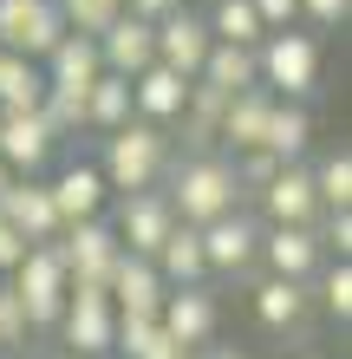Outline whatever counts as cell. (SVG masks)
Returning <instances> with one entry per match:
<instances>
[{"label": "cell", "instance_id": "6da1fadb", "mask_svg": "<svg viewBox=\"0 0 352 359\" xmlns=\"http://www.w3.org/2000/svg\"><path fill=\"white\" fill-rule=\"evenodd\" d=\"M176 163V137L150 118H124L118 131H105V151H98V177H105L111 196H131V189H157Z\"/></svg>", "mask_w": 352, "mask_h": 359}, {"label": "cell", "instance_id": "7a4b0ae2", "mask_svg": "<svg viewBox=\"0 0 352 359\" xmlns=\"http://www.w3.org/2000/svg\"><path fill=\"white\" fill-rule=\"evenodd\" d=\"M157 189L170 196L176 222H190V229H202V222H216V216H229V209H241L229 151H183Z\"/></svg>", "mask_w": 352, "mask_h": 359}, {"label": "cell", "instance_id": "3957f363", "mask_svg": "<svg viewBox=\"0 0 352 359\" xmlns=\"http://www.w3.org/2000/svg\"><path fill=\"white\" fill-rule=\"evenodd\" d=\"M255 72L274 98H307L320 86V33H300V27H281L255 46Z\"/></svg>", "mask_w": 352, "mask_h": 359}, {"label": "cell", "instance_id": "277c9868", "mask_svg": "<svg viewBox=\"0 0 352 359\" xmlns=\"http://www.w3.org/2000/svg\"><path fill=\"white\" fill-rule=\"evenodd\" d=\"M111 333H118V307L98 281H66V307H59V346L78 353V359H98L111 353Z\"/></svg>", "mask_w": 352, "mask_h": 359}, {"label": "cell", "instance_id": "5b68a950", "mask_svg": "<svg viewBox=\"0 0 352 359\" xmlns=\"http://www.w3.org/2000/svg\"><path fill=\"white\" fill-rule=\"evenodd\" d=\"M66 262H59V248L52 242H27V255H20L13 268V294H20V307H27V327L33 333H46L59 327V307H66Z\"/></svg>", "mask_w": 352, "mask_h": 359}, {"label": "cell", "instance_id": "8992f818", "mask_svg": "<svg viewBox=\"0 0 352 359\" xmlns=\"http://www.w3.org/2000/svg\"><path fill=\"white\" fill-rule=\"evenodd\" d=\"M202 262H209V281H248L261 268V216L229 209V216L202 222Z\"/></svg>", "mask_w": 352, "mask_h": 359}, {"label": "cell", "instance_id": "52a82bcc", "mask_svg": "<svg viewBox=\"0 0 352 359\" xmlns=\"http://www.w3.org/2000/svg\"><path fill=\"white\" fill-rule=\"evenodd\" d=\"M105 222H111L124 255H157L163 236L176 229V209L163 189H131V196H118V216H105Z\"/></svg>", "mask_w": 352, "mask_h": 359}, {"label": "cell", "instance_id": "ba28073f", "mask_svg": "<svg viewBox=\"0 0 352 359\" xmlns=\"http://www.w3.org/2000/svg\"><path fill=\"white\" fill-rule=\"evenodd\" d=\"M66 33L52 0H0V53H20V59H46Z\"/></svg>", "mask_w": 352, "mask_h": 359}, {"label": "cell", "instance_id": "9c48e42d", "mask_svg": "<svg viewBox=\"0 0 352 359\" xmlns=\"http://www.w3.org/2000/svg\"><path fill=\"white\" fill-rule=\"evenodd\" d=\"M52 248H59V262H66L72 281H98V287H105V274H111V262H118V236H111L105 216L66 222V229L52 236Z\"/></svg>", "mask_w": 352, "mask_h": 359}, {"label": "cell", "instance_id": "30bf717a", "mask_svg": "<svg viewBox=\"0 0 352 359\" xmlns=\"http://www.w3.org/2000/svg\"><path fill=\"white\" fill-rule=\"evenodd\" d=\"M157 320H163V333H170L176 346H209L216 327H222V301H216L209 281L170 287V294H163V307H157Z\"/></svg>", "mask_w": 352, "mask_h": 359}, {"label": "cell", "instance_id": "8fae6325", "mask_svg": "<svg viewBox=\"0 0 352 359\" xmlns=\"http://www.w3.org/2000/svg\"><path fill=\"white\" fill-rule=\"evenodd\" d=\"M320 262V242H314V222H261V268L267 274H287V281H314Z\"/></svg>", "mask_w": 352, "mask_h": 359}, {"label": "cell", "instance_id": "7c38bea8", "mask_svg": "<svg viewBox=\"0 0 352 359\" xmlns=\"http://www.w3.org/2000/svg\"><path fill=\"white\" fill-rule=\"evenodd\" d=\"M46 196H52V209H59V229H66V222L105 216L111 189H105V177H98L92 157H72V163H59V170L46 177Z\"/></svg>", "mask_w": 352, "mask_h": 359}, {"label": "cell", "instance_id": "4fadbf2b", "mask_svg": "<svg viewBox=\"0 0 352 359\" xmlns=\"http://www.w3.org/2000/svg\"><path fill=\"white\" fill-rule=\"evenodd\" d=\"M209 20L202 13H190V0H183L176 13H163L157 20V66H170V72H183V79H196L202 72V59H209Z\"/></svg>", "mask_w": 352, "mask_h": 359}, {"label": "cell", "instance_id": "5bb4252c", "mask_svg": "<svg viewBox=\"0 0 352 359\" xmlns=\"http://www.w3.org/2000/svg\"><path fill=\"white\" fill-rule=\"evenodd\" d=\"M52 151H59V137L46 131L39 111H0V163L13 177H39L52 163Z\"/></svg>", "mask_w": 352, "mask_h": 359}, {"label": "cell", "instance_id": "9a60e30c", "mask_svg": "<svg viewBox=\"0 0 352 359\" xmlns=\"http://www.w3.org/2000/svg\"><path fill=\"white\" fill-rule=\"evenodd\" d=\"M98 59H105V72H118V79H137L143 66H157V20L118 13L111 27L98 33Z\"/></svg>", "mask_w": 352, "mask_h": 359}, {"label": "cell", "instance_id": "2e32d148", "mask_svg": "<svg viewBox=\"0 0 352 359\" xmlns=\"http://www.w3.org/2000/svg\"><path fill=\"white\" fill-rule=\"evenodd\" d=\"M105 294H111L118 313H157L170 287H163V274H157L150 255H124V248H118V262H111V274H105Z\"/></svg>", "mask_w": 352, "mask_h": 359}, {"label": "cell", "instance_id": "e0dca14e", "mask_svg": "<svg viewBox=\"0 0 352 359\" xmlns=\"http://www.w3.org/2000/svg\"><path fill=\"white\" fill-rule=\"evenodd\" d=\"M261 209V222H314L320 216V196H314V170H307V157L300 163H281L274 183L255 196Z\"/></svg>", "mask_w": 352, "mask_h": 359}, {"label": "cell", "instance_id": "ac0fdd59", "mask_svg": "<svg viewBox=\"0 0 352 359\" xmlns=\"http://www.w3.org/2000/svg\"><path fill=\"white\" fill-rule=\"evenodd\" d=\"M39 72H46V92H72V98H85V86L105 72V59H98V39H85V33H59V46L39 59Z\"/></svg>", "mask_w": 352, "mask_h": 359}, {"label": "cell", "instance_id": "d6986e66", "mask_svg": "<svg viewBox=\"0 0 352 359\" xmlns=\"http://www.w3.org/2000/svg\"><path fill=\"white\" fill-rule=\"evenodd\" d=\"M183 98H190V79L170 72V66H143L131 79V118H150V124H163V131L176 124Z\"/></svg>", "mask_w": 352, "mask_h": 359}, {"label": "cell", "instance_id": "ffe728a7", "mask_svg": "<svg viewBox=\"0 0 352 359\" xmlns=\"http://www.w3.org/2000/svg\"><path fill=\"white\" fill-rule=\"evenodd\" d=\"M0 216H7L27 242H52L59 236V209L46 196V177H20L7 196H0Z\"/></svg>", "mask_w": 352, "mask_h": 359}, {"label": "cell", "instance_id": "44dd1931", "mask_svg": "<svg viewBox=\"0 0 352 359\" xmlns=\"http://www.w3.org/2000/svg\"><path fill=\"white\" fill-rule=\"evenodd\" d=\"M267 111H274V92L267 86H248L235 92L229 104H222V151H261V137H267Z\"/></svg>", "mask_w": 352, "mask_h": 359}, {"label": "cell", "instance_id": "7402d4cb", "mask_svg": "<svg viewBox=\"0 0 352 359\" xmlns=\"http://www.w3.org/2000/svg\"><path fill=\"white\" fill-rule=\"evenodd\" d=\"M222 92H209L202 79H190V98L170 124V137H183V151H222Z\"/></svg>", "mask_w": 352, "mask_h": 359}, {"label": "cell", "instance_id": "603a6c76", "mask_svg": "<svg viewBox=\"0 0 352 359\" xmlns=\"http://www.w3.org/2000/svg\"><path fill=\"white\" fill-rule=\"evenodd\" d=\"M307 307H314L307 281H287V274H261V281H255V320L267 333H294L307 320Z\"/></svg>", "mask_w": 352, "mask_h": 359}, {"label": "cell", "instance_id": "cb8c5ba5", "mask_svg": "<svg viewBox=\"0 0 352 359\" xmlns=\"http://www.w3.org/2000/svg\"><path fill=\"white\" fill-rule=\"evenodd\" d=\"M111 353H118V359H190V346H176L170 333H163L157 313H118Z\"/></svg>", "mask_w": 352, "mask_h": 359}, {"label": "cell", "instance_id": "d4e9b609", "mask_svg": "<svg viewBox=\"0 0 352 359\" xmlns=\"http://www.w3.org/2000/svg\"><path fill=\"white\" fill-rule=\"evenodd\" d=\"M307 144H314V111H307V98H274L261 151H274L281 163H300V157H307Z\"/></svg>", "mask_w": 352, "mask_h": 359}, {"label": "cell", "instance_id": "484cf974", "mask_svg": "<svg viewBox=\"0 0 352 359\" xmlns=\"http://www.w3.org/2000/svg\"><path fill=\"white\" fill-rule=\"evenodd\" d=\"M150 262H157V274H163V287H196V281H209V262H202V236H196L190 222H176Z\"/></svg>", "mask_w": 352, "mask_h": 359}, {"label": "cell", "instance_id": "4316f807", "mask_svg": "<svg viewBox=\"0 0 352 359\" xmlns=\"http://www.w3.org/2000/svg\"><path fill=\"white\" fill-rule=\"evenodd\" d=\"M196 79H202L209 92H222V98H235V92H248V86H261V72H255V46H229V39H216Z\"/></svg>", "mask_w": 352, "mask_h": 359}, {"label": "cell", "instance_id": "83f0119b", "mask_svg": "<svg viewBox=\"0 0 352 359\" xmlns=\"http://www.w3.org/2000/svg\"><path fill=\"white\" fill-rule=\"evenodd\" d=\"M131 118V79H118V72H98L92 86H85V131H118V124Z\"/></svg>", "mask_w": 352, "mask_h": 359}, {"label": "cell", "instance_id": "f1b7e54d", "mask_svg": "<svg viewBox=\"0 0 352 359\" xmlns=\"http://www.w3.org/2000/svg\"><path fill=\"white\" fill-rule=\"evenodd\" d=\"M39 98H46V72H39V59L0 53V111H39Z\"/></svg>", "mask_w": 352, "mask_h": 359}, {"label": "cell", "instance_id": "f546056e", "mask_svg": "<svg viewBox=\"0 0 352 359\" xmlns=\"http://www.w3.org/2000/svg\"><path fill=\"white\" fill-rule=\"evenodd\" d=\"M307 294H314V307L326 313V320H352V262L346 255H333V262H320V274L307 281Z\"/></svg>", "mask_w": 352, "mask_h": 359}, {"label": "cell", "instance_id": "4dcf8cb0", "mask_svg": "<svg viewBox=\"0 0 352 359\" xmlns=\"http://www.w3.org/2000/svg\"><path fill=\"white\" fill-rule=\"evenodd\" d=\"M202 20H209V39H229V46H261V39H267L261 13L248 7V0H216Z\"/></svg>", "mask_w": 352, "mask_h": 359}, {"label": "cell", "instance_id": "1f68e13d", "mask_svg": "<svg viewBox=\"0 0 352 359\" xmlns=\"http://www.w3.org/2000/svg\"><path fill=\"white\" fill-rule=\"evenodd\" d=\"M307 170H314L320 209H352V157H346V151H326L320 163H307Z\"/></svg>", "mask_w": 352, "mask_h": 359}, {"label": "cell", "instance_id": "d6a6232c", "mask_svg": "<svg viewBox=\"0 0 352 359\" xmlns=\"http://www.w3.org/2000/svg\"><path fill=\"white\" fill-rule=\"evenodd\" d=\"M59 7V20H66V33H85V39H98L111 27V20L124 13V0H52Z\"/></svg>", "mask_w": 352, "mask_h": 359}, {"label": "cell", "instance_id": "836d02e7", "mask_svg": "<svg viewBox=\"0 0 352 359\" xmlns=\"http://www.w3.org/2000/svg\"><path fill=\"white\" fill-rule=\"evenodd\" d=\"M20 346H33V327H27V307H20L13 281L0 274V353H20Z\"/></svg>", "mask_w": 352, "mask_h": 359}, {"label": "cell", "instance_id": "e575fe53", "mask_svg": "<svg viewBox=\"0 0 352 359\" xmlns=\"http://www.w3.org/2000/svg\"><path fill=\"white\" fill-rule=\"evenodd\" d=\"M314 242H320V255H352V209H320Z\"/></svg>", "mask_w": 352, "mask_h": 359}, {"label": "cell", "instance_id": "d590c367", "mask_svg": "<svg viewBox=\"0 0 352 359\" xmlns=\"http://www.w3.org/2000/svg\"><path fill=\"white\" fill-rule=\"evenodd\" d=\"M300 20L320 27V33H339L346 20H352V0H300Z\"/></svg>", "mask_w": 352, "mask_h": 359}, {"label": "cell", "instance_id": "8d00e7d4", "mask_svg": "<svg viewBox=\"0 0 352 359\" xmlns=\"http://www.w3.org/2000/svg\"><path fill=\"white\" fill-rule=\"evenodd\" d=\"M248 7L261 13V27H267V33H281V27H300V0H248Z\"/></svg>", "mask_w": 352, "mask_h": 359}, {"label": "cell", "instance_id": "74e56055", "mask_svg": "<svg viewBox=\"0 0 352 359\" xmlns=\"http://www.w3.org/2000/svg\"><path fill=\"white\" fill-rule=\"evenodd\" d=\"M20 255H27V236H20V229L0 216V274H13V268H20Z\"/></svg>", "mask_w": 352, "mask_h": 359}, {"label": "cell", "instance_id": "f35d334b", "mask_svg": "<svg viewBox=\"0 0 352 359\" xmlns=\"http://www.w3.org/2000/svg\"><path fill=\"white\" fill-rule=\"evenodd\" d=\"M176 7H183V0H124V13H143V20H163Z\"/></svg>", "mask_w": 352, "mask_h": 359}, {"label": "cell", "instance_id": "ab89813d", "mask_svg": "<svg viewBox=\"0 0 352 359\" xmlns=\"http://www.w3.org/2000/svg\"><path fill=\"white\" fill-rule=\"evenodd\" d=\"M190 359H248V353H241V346H216V340H209V346H190Z\"/></svg>", "mask_w": 352, "mask_h": 359}, {"label": "cell", "instance_id": "60d3db41", "mask_svg": "<svg viewBox=\"0 0 352 359\" xmlns=\"http://www.w3.org/2000/svg\"><path fill=\"white\" fill-rule=\"evenodd\" d=\"M13 183H20V177L7 170V163H0V196H7V189H13Z\"/></svg>", "mask_w": 352, "mask_h": 359}, {"label": "cell", "instance_id": "b9f144b4", "mask_svg": "<svg viewBox=\"0 0 352 359\" xmlns=\"http://www.w3.org/2000/svg\"><path fill=\"white\" fill-rule=\"evenodd\" d=\"M52 359H78V353H66V346H59V353H52Z\"/></svg>", "mask_w": 352, "mask_h": 359}, {"label": "cell", "instance_id": "7bdbcfd3", "mask_svg": "<svg viewBox=\"0 0 352 359\" xmlns=\"http://www.w3.org/2000/svg\"><path fill=\"white\" fill-rule=\"evenodd\" d=\"M98 359H118V353H98Z\"/></svg>", "mask_w": 352, "mask_h": 359}]
</instances>
